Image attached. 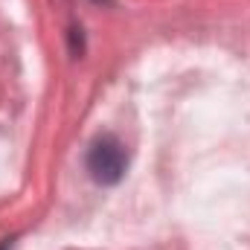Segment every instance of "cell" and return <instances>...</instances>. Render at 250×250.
I'll use <instances>...</instances> for the list:
<instances>
[{
    "label": "cell",
    "instance_id": "6da1fadb",
    "mask_svg": "<svg viewBox=\"0 0 250 250\" xmlns=\"http://www.w3.org/2000/svg\"><path fill=\"white\" fill-rule=\"evenodd\" d=\"M125 163H128L125 146L111 134L99 137L87 151V169L96 184H117L125 172Z\"/></svg>",
    "mask_w": 250,
    "mask_h": 250
}]
</instances>
